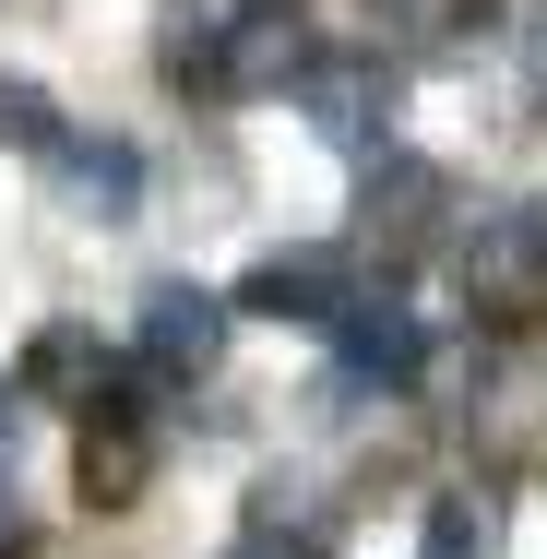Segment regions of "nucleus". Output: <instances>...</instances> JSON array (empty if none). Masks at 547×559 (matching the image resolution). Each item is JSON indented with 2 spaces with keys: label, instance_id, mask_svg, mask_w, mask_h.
I'll list each match as a JSON object with an SVG mask.
<instances>
[{
  "label": "nucleus",
  "instance_id": "obj_1",
  "mask_svg": "<svg viewBox=\"0 0 547 559\" xmlns=\"http://www.w3.org/2000/svg\"><path fill=\"white\" fill-rule=\"evenodd\" d=\"M464 298H476L488 322L547 310V203H500V215L464 238Z\"/></svg>",
  "mask_w": 547,
  "mask_h": 559
},
{
  "label": "nucleus",
  "instance_id": "obj_2",
  "mask_svg": "<svg viewBox=\"0 0 547 559\" xmlns=\"http://www.w3.org/2000/svg\"><path fill=\"white\" fill-rule=\"evenodd\" d=\"M238 310H262V322H322V334H333V322L357 310V286H345L333 250H274V262H250Z\"/></svg>",
  "mask_w": 547,
  "mask_h": 559
},
{
  "label": "nucleus",
  "instance_id": "obj_3",
  "mask_svg": "<svg viewBox=\"0 0 547 559\" xmlns=\"http://www.w3.org/2000/svg\"><path fill=\"white\" fill-rule=\"evenodd\" d=\"M215 345H226V298L215 286H155V298H143V369H155V381H203Z\"/></svg>",
  "mask_w": 547,
  "mask_h": 559
},
{
  "label": "nucleus",
  "instance_id": "obj_4",
  "mask_svg": "<svg viewBox=\"0 0 547 559\" xmlns=\"http://www.w3.org/2000/svg\"><path fill=\"white\" fill-rule=\"evenodd\" d=\"M440 215H452V179H440L429 155H381V167H369V203H357V226H369L381 250H429Z\"/></svg>",
  "mask_w": 547,
  "mask_h": 559
},
{
  "label": "nucleus",
  "instance_id": "obj_5",
  "mask_svg": "<svg viewBox=\"0 0 547 559\" xmlns=\"http://www.w3.org/2000/svg\"><path fill=\"white\" fill-rule=\"evenodd\" d=\"M298 72H310V36L286 24V12H226V48H215V96H298Z\"/></svg>",
  "mask_w": 547,
  "mask_h": 559
},
{
  "label": "nucleus",
  "instance_id": "obj_6",
  "mask_svg": "<svg viewBox=\"0 0 547 559\" xmlns=\"http://www.w3.org/2000/svg\"><path fill=\"white\" fill-rule=\"evenodd\" d=\"M48 179H60V203H72V215H131V203H143V155L108 143V131H96V143H84V131H60V143H48Z\"/></svg>",
  "mask_w": 547,
  "mask_h": 559
},
{
  "label": "nucleus",
  "instance_id": "obj_7",
  "mask_svg": "<svg viewBox=\"0 0 547 559\" xmlns=\"http://www.w3.org/2000/svg\"><path fill=\"white\" fill-rule=\"evenodd\" d=\"M298 108H310L322 143H369L381 108H393V84H381V60H310L298 72Z\"/></svg>",
  "mask_w": 547,
  "mask_h": 559
},
{
  "label": "nucleus",
  "instance_id": "obj_8",
  "mask_svg": "<svg viewBox=\"0 0 547 559\" xmlns=\"http://www.w3.org/2000/svg\"><path fill=\"white\" fill-rule=\"evenodd\" d=\"M333 357H345L357 381H417L429 334H417V310H393V298H357V310L333 322Z\"/></svg>",
  "mask_w": 547,
  "mask_h": 559
},
{
  "label": "nucleus",
  "instance_id": "obj_9",
  "mask_svg": "<svg viewBox=\"0 0 547 559\" xmlns=\"http://www.w3.org/2000/svg\"><path fill=\"white\" fill-rule=\"evenodd\" d=\"M84 417H96V405H84ZM143 476H155V429H143V417H96V429H84V500H96V512H131Z\"/></svg>",
  "mask_w": 547,
  "mask_h": 559
},
{
  "label": "nucleus",
  "instance_id": "obj_10",
  "mask_svg": "<svg viewBox=\"0 0 547 559\" xmlns=\"http://www.w3.org/2000/svg\"><path fill=\"white\" fill-rule=\"evenodd\" d=\"M24 393H60V405H96V393H108V345L84 334V322H48V334L24 345Z\"/></svg>",
  "mask_w": 547,
  "mask_h": 559
},
{
  "label": "nucleus",
  "instance_id": "obj_11",
  "mask_svg": "<svg viewBox=\"0 0 547 559\" xmlns=\"http://www.w3.org/2000/svg\"><path fill=\"white\" fill-rule=\"evenodd\" d=\"M417 559H500V500H488V488H440Z\"/></svg>",
  "mask_w": 547,
  "mask_h": 559
},
{
  "label": "nucleus",
  "instance_id": "obj_12",
  "mask_svg": "<svg viewBox=\"0 0 547 559\" xmlns=\"http://www.w3.org/2000/svg\"><path fill=\"white\" fill-rule=\"evenodd\" d=\"M0 143H24V155H48V143H60V108H48L36 84H12V72H0Z\"/></svg>",
  "mask_w": 547,
  "mask_h": 559
},
{
  "label": "nucleus",
  "instance_id": "obj_13",
  "mask_svg": "<svg viewBox=\"0 0 547 559\" xmlns=\"http://www.w3.org/2000/svg\"><path fill=\"white\" fill-rule=\"evenodd\" d=\"M226 559H322V548H310L286 512H262V524H238V536H226Z\"/></svg>",
  "mask_w": 547,
  "mask_h": 559
},
{
  "label": "nucleus",
  "instance_id": "obj_14",
  "mask_svg": "<svg viewBox=\"0 0 547 559\" xmlns=\"http://www.w3.org/2000/svg\"><path fill=\"white\" fill-rule=\"evenodd\" d=\"M24 548V512H12V476H0V559Z\"/></svg>",
  "mask_w": 547,
  "mask_h": 559
},
{
  "label": "nucleus",
  "instance_id": "obj_15",
  "mask_svg": "<svg viewBox=\"0 0 547 559\" xmlns=\"http://www.w3.org/2000/svg\"><path fill=\"white\" fill-rule=\"evenodd\" d=\"M0 441H12V381H0Z\"/></svg>",
  "mask_w": 547,
  "mask_h": 559
}]
</instances>
